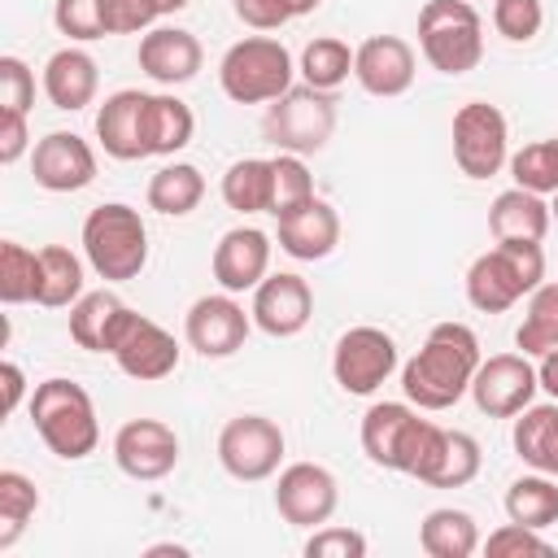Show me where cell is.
Here are the masks:
<instances>
[{"label":"cell","mask_w":558,"mask_h":558,"mask_svg":"<svg viewBox=\"0 0 558 558\" xmlns=\"http://www.w3.org/2000/svg\"><path fill=\"white\" fill-rule=\"evenodd\" d=\"M480 362H484L480 336L466 323L445 318V323H436L427 331L418 353L401 366V392L423 414L449 410V405H458L471 392V379H475Z\"/></svg>","instance_id":"obj_1"},{"label":"cell","mask_w":558,"mask_h":558,"mask_svg":"<svg viewBox=\"0 0 558 558\" xmlns=\"http://www.w3.org/2000/svg\"><path fill=\"white\" fill-rule=\"evenodd\" d=\"M31 423L39 432V440L48 445V453H57L61 462H83L100 445L96 401H92V392L83 384L65 379V375H52V379L35 384Z\"/></svg>","instance_id":"obj_2"},{"label":"cell","mask_w":558,"mask_h":558,"mask_svg":"<svg viewBox=\"0 0 558 558\" xmlns=\"http://www.w3.org/2000/svg\"><path fill=\"white\" fill-rule=\"evenodd\" d=\"M466 301L480 314H506L545 283V248L523 240H497L466 266Z\"/></svg>","instance_id":"obj_3"},{"label":"cell","mask_w":558,"mask_h":558,"mask_svg":"<svg viewBox=\"0 0 558 558\" xmlns=\"http://www.w3.org/2000/svg\"><path fill=\"white\" fill-rule=\"evenodd\" d=\"M83 257L105 283H126L140 279L148 266V227L135 205L126 201H105L83 218Z\"/></svg>","instance_id":"obj_4"},{"label":"cell","mask_w":558,"mask_h":558,"mask_svg":"<svg viewBox=\"0 0 558 558\" xmlns=\"http://www.w3.org/2000/svg\"><path fill=\"white\" fill-rule=\"evenodd\" d=\"M418 52L436 74H471L484 61V17L471 0H427L418 9Z\"/></svg>","instance_id":"obj_5"},{"label":"cell","mask_w":558,"mask_h":558,"mask_svg":"<svg viewBox=\"0 0 558 558\" xmlns=\"http://www.w3.org/2000/svg\"><path fill=\"white\" fill-rule=\"evenodd\" d=\"M292 52L275 35H244L218 61V87L235 105H270L292 87Z\"/></svg>","instance_id":"obj_6"},{"label":"cell","mask_w":558,"mask_h":558,"mask_svg":"<svg viewBox=\"0 0 558 558\" xmlns=\"http://www.w3.org/2000/svg\"><path fill=\"white\" fill-rule=\"evenodd\" d=\"M440 423L423 418L418 405L410 401H375L366 414H362V427H357V440H362V453L384 466V471H397V475H414L432 436H436Z\"/></svg>","instance_id":"obj_7"},{"label":"cell","mask_w":558,"mask_h":558,"mask_svg":"<svg viewBox=\"0 0 558 558\" xmlns=\"http://www.w3.org/2000/svg\"><path fill=\"white\" fill-rule=\"evenodd\" d=\"M331 131H336V100L331 92H318L310 83L301 87L292 83L279 100L266 105V118H262V135L279 153H296V157L323 153Z\"/></svg>","instance_id":"obj_8"},{"label":"cell","mask_w":558,"mask_h":558,"mask_svg":"<svg viewBox=\"0 0 558 558\" xmlns=\"http://www.w3.org/2000/svg\"><path fill=\"white\" fill-rule=\"evenodd\" d=\"M449 140H453V161L466 179H493L501 166H510V122L488 100L458 105Z\"/></svg>","instance_id":"obj_9"},{"label":"cell","mask_w":558,"mask_h":558,"mask_svg":"<svg viewBox=\"0 0 558 558\" xmlns=\"http://www.w3.org/2000/svg\"><path fill=\"white\" fill-rule=\"evenodd\" d=\"M283 449H288L283 427L266 414H235L218 432V462L240 484H262V480L279 475Z\"/></svg>","instance_id":"obj_10"},{"label":"cell","mask_w":558,"mask_h":558,"mask_svg":"<svg viewBox=\"0 0 558 558\" xmlns=\"http://www.w3.org/2000/svg\"><path fill=\"white\" fill-rule=\"evenodd\" d=\"M401 353H397V340L384 331V327H349L336 349H331V379L340 384V392L349 397H371L379 392V384L392 379Z\"/></svg>","instance_id":"obj_11"},{"label":"cell","mask_w":558,"mask_h":558,"mask_svg":"<svg viewBox=\"0 0 558 558\" xmlns=\"http://www.w3.org/2000/svg\"><path fill=\"white\" fill-rule=\"evenodd\" d=\"M179 353H183L179 340L161 323H153L148 314H135L126 305V314L118 318L113 340H109V357L118 362L122 375H131L140 384H157L179 371Z\"/></svg>","instance_id":"obj_12"},{"label":"cell","mask_w":558,"mask_h":558,"mask_svg":"<svg viewBox=\"0 0 558 558\" xmlns=\"http://www.w3.org/2000/svg\"><path fill=\"white\" fill-rule=\"evenodd\" d=\"M275 510L292 527H323L340 506V484L323 462H288L275 480Z\"/></svg>","instance_id":"obj_13"},{"label":"cell","mask_w":558,"mask_h":558,"mask_svg":"<svg viewBox=\"0 0 558 558\" xmlns=\"http://www.w3.org/2000/svg\"><path fill=\"white\" fill-rule=\"evenodd\" d=\"M253 331V314L231 296V292H209V296H196L183 314V340L187 349H196L201 357H231L244 349Z\"/></svg>","instance_id":"obj_14"},{"label":"cell","mask_w":558,"mask_h":558,"mask_svg":"<svg viewBox=\"0 0 558 558\" xmlns=\"http://www.w3.org/2000/svg\"><path fill=\"white\" fill-rule=\"evenodd\" d=\"M536 366L527 353H493L480 362L475 379H471V401L480 414L488 418H514L519 410H527L536 401Z\"/></svg>","instance_id":"obj_15"},{"label":"cell","mask_w":558,"mask_h":558,"mask_svg":"<svg viewBox=\"0 0 558 558\" xmlns=\"http://www.w3.org/2000/svg\"><path fill=\"white\" fill-rule=\"evenodd\" d=\"M113 462L126 480L157 484L179 466V436L161 418H126L113 432Z\"/></svg>","instance_id":"obj_16"},{"label":"cell","mask_w":558,"mask_h":558,"mask_svg":"<svg viewBox=\"0 0 558 558\" xmlns=\"http://www.w3.org/2000/svg\"><path fill=\"white\" fill-rule=\"evenodd\" d=\"M248 314H253V327L266 331L270 340H292L314 318V288L292 270H275L253 288Z\"/></svg>","instance_id":"obj_17"},{"label":"cell","mask_w":558,"mask_h":558,"mask_svg":"<svg viewBox=\"0 0 558 558\" xmlns=\"http://www.w3.org/2000/svg\"><path fill=\"white\" fill-rule=\"evenodd\" d=\"M414 74H418V57L401 35H371L353 48V78L366 96L379 100L405 96L414 87Z\"/></svg>","instance_id":"obj_18"},{"label":"cell","mask_w":558,"mask_h":558,"mask_svg":"<svg viewBox=\"0 0 558 558\" xmlns=\"http://www.w3.org/2000/svg\"><path fill=\"white\" fill-rule=\"evenodd\" d=\"M31 174L44 192H83L96 179V148L74 131H48L31 148Z\"/></svg>","instance_id":"obj_19"},{"label":"cell","mask_w":558,"mask_h":558,"mask_svg":"<svg viewBox=\"0 0 558 558\" xmlns=\"http://www.w3.org/2000/svg\"><path fill=\"white\" fill-rule=\"evenodd\" d=\"M270 248L275 244H270V235L262 227H231V231H222L218 244H214V262H209L218 288L231 292V296L253 292L270 275Z\"/></svg>","instance_id":"obj_20"},{"label":"cell","mask_w":558,"mask_h":558,"mask_svg":"<svg viewBox=\"0 0 558 558\" xmlns=\"http://www.w3.org/2000/svg\"><path fill=\"white\" fill-rule=\"evenodd\" d=\"M135 61H140V70H144L153 83H161V87H183V83H192V78L201 74L205 48H201V39H196L192 31H183V26H153V31L140 35Z\"/></svg>","instance_id":"obj_21"},{"label":"cell","mask_w":558,"mask_h":558,"mask_svg":"<svg viewBox=\"0 0 558 558\" xmlns=\"http://www.w3.org/2000/svg\"><path fill=\"white\" fill-rule=\"evenodd\" d=\"M275 222H279V227H275L279 248H283L288 257H296V262H323V257H331L336 244H340V214H336V205L323 201V196H310L305 205L279 214Z\"/></svg>","instance_id":"obj_22"},{"label":"cell","mask_w":558,"mask_h":558,"mask_svg":"<svg viewBox=\"0 0 558 558\" xmlns=\"http://www.w3.org/2000/svg\"><path fill=\"white\" fill-rule=\"evenodd\" d=\"M144 105H148V92H140V87H122V92L105 96V105L96 109V140H100L105 157H113V161L148 157V148H144Z\"/></svg>","instance_id":"obj_23"},{"label":"cell","mask_w":558,"mask_h":558,"mask_svg":"<svg viewBox=\"0 0 558 558\" xmlns=\"http://www.w3.org/2000/svg\"><path fill=\"white\" fill-rule=\"evenodd\" d=\"M96 92H100V65L87 48L65 44L44 61V96H48L52 109L78 113L96 100Z\"/></svg>","instance_id":"obj_24"},{"label":"cell","mask_w":558,"mask_h":558,"mask_svg":"<svg viewBox=\"0 0 558 558\" xmlns=\"http://www.w3.org/2000/svg\"><path fill=\"white\" fill-rule=\"evenodd\" d=\"M484 466V453H480V440L471 432H449V427H436L414 480L427 484V488H466Z\"/></svg>","instance_id":"obj_25"},{"label":"cell","mask_w":558,"mask_h":558,"mask_svg":"<svg viewBox=\"0 0 558 558\" xmlns=\"http://www.w3.org/2000/svg\"><path fill=\"white\" fill-rule=\"evenodd\" d=\"M549 201L541 192L527 187H506L493 196L488 205V231L493 240H523V244H541L549 231Z\"/></svg>","instance_id":"obj_26"},{"label":"cell","mask_w":558,"mask_h":558,"mask_svg":"<svg viewBox=\"0 0 558 558\" xmlns=\"http://www.w3.org/2000/svg\"><path fill=\"white\" fill-rule=\"evenodd\" d=\"M510 445L523 466L558 480V401H545V405L532 401L527 410H519L510 427Z\"/></svg>","instance_id":"obj_27"},{"label":"cell","mask_w":558,"mask_h":558,"mask_svg":"<svg viewBox=\"0 0 558 558\" xmlns=\"http://www.w3.org/2000/svg\"><path fill=\"white\" fill-rule=\"evenodd\" d=\"M192 135H196V113L174 92H148V105H144V148H148V157H174L192 144Z\"/></svg>","instance_id":"obj_28"},{"label":"cell","mask_w":558,"mask_h":558,"mask_svg":"<svg viewBox=\"0 0 558 558\" xmlns=\"http://www.w3.org/2000/svg\"><path fill=\"white\" fill-rule=\"evenodd\" d=\"M480 523L471 510L458 506H436L418 523V549L427 558H471L480 549Z\"/></svg>","instance_id":"obj_29"},{"label":"cell","mask_w":558,"mask_h":558,"mask_svg":"<svg viewBox=\"0 0 558 558\" xmlns=\"http://www.w3.org/2000/svg\"><path fill=\"white\" fill-rule=\"evenodd\" d=\"M122 314H126V301L118 292H109V288L83 292L70 305V340L87 353H109V340H113V327Z\"/></svg>","instance_id":"obj_30"},{"label":"cell","mask_w":558,"mask_h":558,"mask_svg":"<svg viewBox=\"0 0 558 558\" xmlns=\"http://www.w3.org/2000/svg\"><path fill=\"white\" fill-rule=\"evenodd\" d=\"M148 209L166 214V218H187L201 201H205V174L192 166V161H166L153 179H148V192H144Z\"/></svg>","instance_id":"obj_31"},{"label":"cell","mask_w":558,"mask_h":558,"mask_svg":"<svg viewBox=\"0 0 558 558\" xmlns=\"http://www.w3.org/2000/svg\"><path fill=\"white\" fill-rule=\"evenodd\" d=\"M83 262L65 244H44L39 248V296L35 305L44 310H70L87 288H83Z\"/></svg>","instance_id":"obj_32"},{"label":"cell","mask_w":558,"mask_h":558,"mask_svg":"<svg viewBox=\"0 0 558 558\" xmlns=\"http://www.w3.org/2000/svg\"><path fill=\"white\" fill-rule=\"evenodd\" d=\"M501 506H506V519L510 523H523V527L545 532V527L558 523V480L554 475H541V471L519 475V480H510Z\"/></svg>","instance_id":"obj_33"},{"label":"cell","mask_w":558,"mask_h":558,"mask_svg":"<svg viewBox=\"0 0 558 558\" xmlns=\"http://www.w3.org/2000/svg\"><path fill=\"white\" fill-rule=\"evenodd\" d=\"M222 201L235 214H270V157H240L222 174Z\"/></svg>","instance_id":"obj_34"},{"label":"cell","mask_w":558,"mask_h":558,"mask_svg":"<svg viewBox=\"0 0 558 558\" xmlns=\"http://www.w3.org/2000/svg\"><path fill=\"white\" fill-rule=\"evenodd\" d=\"M514 349L527 353V357H545V353L558 349V279L554 283H541L527 296L523 323L514 331Z\"/></svg>","instance_id":"obj_35"},{"label":"cell","mask_w":558,"mask_h":558,"mask_svg":"<svg viewBox=\"0 0 558 558\" xmlns=\"http://www.w3.org/2000/svg\"><path fill=\"white\" fill-rule=\"evenodd\" d=\"M301 78L310 83V87H318V92H336V87H344L349 83V74H353V48L344 44V39H336V35H318V39H310L305 48H301Z\"/></svg>","instance_id":"obj_36"},{"label":"cell","mask_w":558,"mask_h":558,"mask_svg":"<svg viewBox=\"0 0 558 558\" xmlns=\"http://www.w3.org/2000/svg\"><path fill=\"white\" fill-rule=\"evenodd\" d=\"M39 510V488L22 471H0V554H9Z\"/></svg>","instance_id":"obj_37"},{"label":"cell","mask_w":558,"mask_h":558,"mask_svg":"<svg viewBox=\"0 0 558 558\" xmlns=\"http://www.w3.org/2000/svg\"><path fill=\"white\" fill-rule=\"evenodd\" d=\"M35 296H39V253L17 240H0V301L26 305Z\"/></svg>","instance_id":"obj_38"},{"label":"cell","mask_w":558,"mask_h":558,"mask_svg":"<svg viewBox=\"0 0 558 558\" xmlns=\"http://www.w3.org/2000/svg\"><path fill=\"white\" fill-rule=\"evenodd\" d=\"M310 196H318V192H314V174H310L305 157H296V153H275V157H270V214L279 218V214L305 205Z\"/></svg>","instance_id":"obj_39"},{"label":"cell","mask_w":558,"mask_h":558,"mask_svg":"<svg viewBox=\"0 0 558 558\" xmlns=\"http://www.w3.org/2000/svg\"><path fill=\"white\" fill-rule=\"evenodd\" d=\"M510 179H514V187L554 196L558 192V144H554V135L510 153Z\"/></svg>","instance_id":"obj_40"},{"label":"cell","mask_w":558,"mask_h":558,"mask_svg":"<svg viewBox=\"0 0 558 558\" xmlns=\"http://www.w3.org/2000/svg\"><path fill=\"white\" fill-rule=\"evenodd\" d=\"M52 26L70 44H92L105 39V0H57L52 4Z\"/></svg>","instance_id":"obj_41"},{"label":"cell","mask_w":558,"mask_h":558,"mask_svg":"<svg viewBox=\"0 0 558 558\" xmlns=\"http://www.w3.org/2000/svg\"><path fill=\"white\" fill-rule=\"evenodd\" d=\"M545 26L541 0H493V31L510 44H532Z\"/></svg>","instance_id":"obj_42"},{"label":"cell","mask_w":558,"mask_h":558,"mask_svg":"<svg viewBox=\"0 0 558 558\" xmlns=\"http://www.w3.org/2000/svg\"><path fill=\"white\" fill-rule=\"evenodd\" d=\"M35 105V74L22 57H0V113H31Z\"/></svg>","instance_id":"obj_43"},{"label":"cell","mask_w":558,"mask_h":558,"mask_svg":"<svg viewBox=\"0 0 558 558\" xmlns=\"http://www.w3.org/2000/svg\"><path fill=\"white\" fill-rule=\"evenodd\" d=\"M484 554L493 558H523V554H554V545L536 532V527H523V523H501L493 527L484 541H480Z\"/></svg>","instance_id":"obj_44"},{"label":"cell","mask_w":558,"mask_h":558,"mask_svg":"<svg viewBox=\"0 0 558 558\" xmlns=\"http://www.w3.org/2000/svg\"><path fill=\"white\" fill-rule=\"evenodd\" d=\"M305 558H366V536L357 527H340V523H323L310 532Z\"/></svg>","instance_id":"obj_45"},{"label":"cell","mask_w":558,"mask_h":558,"mask_svg":"<svg viewBox=\"0 0 558 558\" xmlns=\"http://www.w3.org/2000/svg\"><path fill=\"white\" fill-rule=\"evenodd\" d=\"M157 0H105V31L109 35H144L157 22Z\"/></svg>","instance_id":"obj_46"},{"label":"cell","mask_w":558,"mask_h":558,"mask_svg":"<svg viewBox=\"0 0 558 558\" xmlns=\"http://www.w3.org/2000/svg\"><path fill=\"white\" fill-rule=\"evenodd\" d=\"M231 9L253 31H279V26H288L296 17L292 0H231Z\"/></svg>","instance_id":"obj_47"},{"label":"cell","mask_w":558,"mask_h":558,"mask_svg":"<svg viewBox=\"0 0 558 558\" xmlns=\"http://www.w3.org/2000/svg\"><path fill=\"white\" fill-rule=\"evenodd\" d=\"M31 126L26 113H0V166H17L31 153Z\"/></svg>","instance_id":"obj_48"},{"label":"cell","mask_w":558,"mask_h":558,"mask_svg":"<svg viewBox=\"0 0 558 558\" xmlns=\"http://www.w3.org/2000/svg\"><path fill=\"white\" fill-rule=\"evenodd\" d=\"M0 379H4V414H13L17 405H22V397H26V371L13 362V357H4L0 362Z\"/></svg>","instance_id":"obj_49"},{"label":"cell","mask_w":558,"mask_h":558,"mask_svg":"<svg viewBox=\"0 0 558 558\" xmlns=\"http://www.w3.org/2000/svg\"><path fill=\"white\" fill-rule=\"evenodd\" d=\"M536 379L549 392V401H558V349L545 353V357H536Z\"/></svg>","instance_id":"obj_50"},{"label":"cell","mask_w":558,"mask_h":558,"mask_svg":"<svg viewBox=\"0 0 558 558\" xmlns=\"http://www.w3.org/2000/svg\"><path fill=\"white\" fill-rule=\"evenodd\" d=\"M192 0H157V13L161 17H170V13H179V9H187Z\"/></svg>","instance_id":"obj_51"},{"label":"cell","mask_w":558,"mask_h":558,"mask_svg":"<svg viewBox=\"0 0 558 558\" xmlns=\"http://www.w3.org/2000/svg\"><path fill=\"white\" fill-rule=\"evenodd\" d=\"M148 554H174V558H183L187 549L183 545H148Z\"/></svg>","instance_id":"obj_52"},{"label":"cell","mask_w":558,"mask_h":558,"mask_svg":"<svg viewBox=\"0 0 558 558\" xmlns=\"http://www.w3.org/2000/svg\"><path fill=\"white\" fill-rule=\"evenodd\" d=\"M323 0H292V9H296V17H305V13H314Z\"/></svg>","instance_id":"obj_53"},{"label":"cell","mask_w":558,"mask_h":558,"mask_svg":"<svg viewBox=\"0 0 558 558\" xmlns=\"http://www.w3.org/2000/svg\"><path fill=\"white\" fill-rule=\"evenodd\" d=\"M549 218L558 222V192H554V201H549Z\"/></svg>","instance_id":"obj_54"}]
</instances>
